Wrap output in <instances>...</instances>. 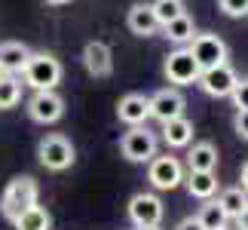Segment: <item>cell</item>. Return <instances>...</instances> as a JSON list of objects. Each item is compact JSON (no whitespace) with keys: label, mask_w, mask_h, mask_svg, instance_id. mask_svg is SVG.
Masks as SVG:
<instances>
[{"label":"cell","mask_w":248,"mask_h":230,"mask_svg":"<svg viewBox=\"0 0 248 230\" xmlns=\"http://www.w3.org/2000/svg\"><path fill=\"white\" fill-rule=\"evenodd\" d=\"M236 230H248V209L236 215Z\"/></svg>","instance_id":"cell-29"},{"label":"cell","mask_w":248,"mask_h":230,"mask_svg":"<svg viewBox=\"0 0 248 230\" xmlns=\"http://www.w3.org/2000/svg\"><path fill=\"white\" fill-rule=\"evenodd\" d=\"M239 181H242V190H245V194H248V163H245V166H242V175H239Z\"/></svg>","instance_id":"cell-30"},{"label":"cell","mask_w":248,"mask_h":230,"mask_svg":"<svg viewBox=\"0 0 248 230\" xmlns=\"http://www.w3.org/2000/svg\"><path fill=\"white\" fill-rule=\"evenodd\" d=\"M163 71L169 77V83H175V86H193L199 80V65L193 62V55L187 52V46H178L175 52H169L166 55V65H163Z\"/></svg>","instance_id":"cell-8"},{"label":"cell","mask_w":248,"mask_h":230,"mask_svg":"<svg viewBox=\"0 0 248 230\" xmlns=\"http://www.w3.org/2000/svg\"><path fill=\"white\" fill-rule=\"evenodd\" d=\"M22 101V80L13 74H3L0 77V111H9Z\"/></svg>","instance_id":"cell-23"},{"label":"cell","mask_w":248,"mask_h":230,"mask_svg":"<svg viewBox=\"0 0 248 230\" xmlns=\"http://www.w3.org/2000/svg\"><path fill=\"white\" fill-rule=\"evenodd\" d=\"M13 227L16 230H49L52 218L43 206H31V209H25V212H18L13 218Z\"/></svg>","instance_id":"cell-19"},{"label":"cell","mask_w":248,"mask_h":230,"mask_svg":"<svg viewBox=\"0 0 248 230\" xmlns=\"http://www.w3.org/2000/svg\"><path fill=\"white\" fill-rule=\"evenodd\" d=\"M126 25H129V31L135 37H154L159 31V22H156L150 3H132L129 16H126Z\"/></svg>","instance_id":"cell-14"},{"label":"cell","mask_w":248,"mask_h":230,"mask_svg":"<svg viewBox=\"0 0 248 230\" xmlns=\"http://www.w3.org/2000/svg\"><path fill=\"white\" fill-rule=\"evenodd\" d=\"M37 197H40V184H37V178H31V175H16L3 187V197H0V212H3V218L13 221L18 212L37 206Z\"/></svg>","instance_id":"cell-2"},{"label":"cell","mask_w":248,"mask_h":230,"mask_svg":"<svg viewBox=\"0 0 248 230\" xmlns=\"http://www.w3.org/2000/svg\"><path fill=\"white\" fill-rule=\"evenodd\" d=\"M49 6H64V3H71V0H46Z\"/></svg>","instance_id":"cell-31"},{"label":"cell","mask_w":248,"mask_h":230,"mask_svg":"<svg viewBox=\"0 0 248 230\" xmlns=\"http://www.w3.org/2000/svg\"><path fill=\"white\" fill-rule=\"evenodd\" d=\"M175 230H202V227H199V221H196V218H184V221H181Z\"/></svg>","instance_id":"cell-28"},{"label":"cell","mask_w":248,"mask_h":230,"mask_svg":"<svg viewBox=\"0 0 248 230\" xmlns=\"http://www.w3.org/2000/svg\"><path fill=\"white\" fill-rule=\"evenodd\" d=\"M163 34L169 37L171 43L187 46L190 40H193V34H196V25H193V18L184 13V16H178V18H171V22H166V25H163Z\"/></svg>","instance_id":"cell-20"},{"label":"cell","mask_w":248,"mask_h":230,"mask_svg":"<svg viewBox=\"0 0 248 230\" xmlns=\"http://www.w3.org/2000/svg\"><path fill=\"white\" fill-rule=\"evenodd\" d=\"M187 169L190 172H215L217 169V148L212 141H196L187 153Z\"/></svg>","instance_id":"cell-16"},{"label":"cell","mask_w":248,"mask_h":230,"mask_svg":"<svg viewBox=\"0 0 248 230\" xmlns=\"http://www.w3.org/2000/svg\"><path fill=\"white\" fill-rule=\"evenodd\" d=\"M163 141L169 148H190L193 145V123L187 117H175L163 123Z\"/></svg>","instance_id":"cell-17"},{"label":"cell","mask_w":248,"mask_h":230,"mask_svg":"<svg viewBox=\"0 0 248 230\" xmlns=\"http://www.w3.org/2000/svg\"><path fill=\"white\" fill-rule=\"evenodd\" d=\"M117 117L126 126H144L150 120V99L141 92H129L117 101Z\"/></svg>","instance_id":"cell-12"},{"label":"cell","mask_w":248,"mask_h":230,"mask_svg":"<svg viewBox=\"0 0 248 230\" xmlns=\"http://www.w3.org/2000/svg\"><path fill=\"white\" fill-rule=\"evenodd\" d=\"M196 221L202 230H227V221L230 218L224 215V209L217 206V199H205V206H199Z\"/></svg>","instance_id":"cell-21"},{"label":"cell","mask_w":248,"mask_h":230,"mask_svg":"<svg viewBox=\"0 0 248 230\" xmlns=\"http://www.w3.org/2000/svg\"><path fill=\"white\" fill-rule=\"evenodd\" d=\"M217 6L230 18H245L248 16V0H217Z\"/></svg>","instance_id":"cell-25"},{"label":"cell","mask_w":248,"mask_h":230,"mask_svg":"<svg viewBox=\"0 0 248 230\" xmlns=\"http://www.w3.org/2000/svg\"><path fill=\"white\" fill-rule=\"evenodd\" d=\"M199 89L205 95H212V99H230V92L236 89V83H239V74L233 71L230 62L217 65V68H208L199 74Z\"/></svg>","instance_id":"cell-7"},{"label":"cell","mask_w":248,"mask_h":230,"mask_svg":"<svg viewBox=\"0 0 248 230\" xmlns=\"http://www.w3.org/2000/svg\"><path fill=\"white\" fill-rule=\"evenodd\" d=\"M187 194L196 199H212L217 194V175L215 172H187Z\"/></svg>","instance_id":"cell-18"},{"label":"cell","mask_w":248,"mask_h":230,"mask_svg":"<svg viewBox=\"0 0 248 230\" xmlns=\"http://www.w3.org/2000/svg\"><path fill=\"white\" fill-rule=\"evenodd\" d=\"M147 99H150V117H154V120L169 123V120H175V117H184L187 99L181 95L178 86H166V89L147 95Z\"/></svg>","instance_id":"cell-11"},{"label":"cell","mask_w":248,"mask_h":230,"mask_svg":"<svg viewBox=\"0 0 248 230\" xmlns=\"http://www.w3.org/2000/svg\"><path fill=\"white\" fill-rule=\"evenodd\" d=\"M135 230H163V224H150V227H135Z\"/></svg>","instance_id":"cell-32"},{"label":"cell","mask_w":248,"mask_h":230,"mask_svg":"<svg viewBox=\"0 0 248 230\" xmlns=\"http://www.w3.org/2000/svg\"><path fill=\"white\" fill-rule=\"evenodd\" d=\"M233 129H236V135H239V138L248 141V111H236V117H233Z\"/></svg>","instance_id":"cell-27"},{"label":"cell","mask_w":248,"mask_h":230,"mask_svg":"<svg viewBox=\"0 0 248 230\" xmlns=\"http://www.w3.org/2000/svg\"><path fill=\"white\" fill-rule=\"evenodd\" d=\"M150 9H154L156 22H159V28H163L166 22H171V18L184 16V0H154Z\"/></svg>","instance_id":"cell-24"},{"label":"cell","mask_w":248,"mask_h":230,"mask_svg":"<svg viewBox=\"0 0 248 230\" xmlns=\"http://www.w3.org/2000/svg\"><path fill=\"white\" fill-rule=\"evenodd\" d=\"M147 181L156 190H175L184 181V166H181L178 157H169V153L166 157H154L147 166Z\"/></svg>","instance_id":"cell-9"},{"label":"cell","mask_w":248,"mask_h":230,"mask_svg":"<svg viewBox=\"0 0 248 230\" xmlns=\"http://www.w3.org/2000/svg\"><path fill=\"white\" fill-rule=\"evenodd\" d=\"M37 160H40V166L49 169V172H64V169L74 166L77 150H74V145L64 135L52 132V135L40 138V145H37Z\"/></svg>","instance_id":"cell-3"},{"label":"cell","mask_w":248,"mask_h":230,"mask_svg":"<svg viewBox=\"0 0 248 230\" xmlns=\"http://www.w3.org/2000/svg\"><path fill=\"white\" fill-rule=\"evenodd\" d=\"M217 206L224 209V215L227 218H236L239 212H245L248 209V194L242 187H227L221 197H217Z\"/></svg>","instance_id":"cell-22"},{"label":"cell","mask_w":248,"mask_h":230,"mask_svg":"<svg viewBox=\"0 0 248 230\" xmlns=\"http://www.w3.org/2000/svg\"><path fill=\"white\" fill-rule=\"evenodd\" d=\"M120 150L129 163H150L156 157V135L147 126H132L120 138Z\"/></svg>","instance_id":"cell-5"},{"label":"cell","mask_w":248,"mask_h":230,"mask_svg":"<svg viewBox=\"0 0 248 230\" xmlns=\"http://www.w3.org/2000/svg\"><path fill=\"white\" fill-rule=\"evenodd\" d=\"M187 52L193 55V62L199 65V71L217 68V65H224L227 55H230L227 43L217 34H193V40L187 43Z\"/></svg>","instance_id":"cell-4"},{"label":"cell","mask_w":248,"mask_h":230,"mask_svg":"<svg viewBox=\"0 0 248 230\" xmlns=\"http://www.w3.org/2000/svg\"><path fill=\"white\" fill-rule=\"evenodd\" d=\"M62 74H64V68L52 52H31L28 65L22 68V80L34 92H49L62 83Z\"/></svg>","instance_id":"cell-1"},{"label":"cell","mask_w":248,"mask_h":230,"mask_svg":"<svg viewBox=\"0 0 248 230\" xmlns=\"http://www.w3.org/2000/svg\"><path fill=\"white\" fill-rule=\"evenodd\" d=\"M230 101L236 111H248V77H242L239 83H236V89L230 92Z\"/></svg>","instance_id":"cell-26"},{"label":"cell","mask_w":248,"mask_h":230,"mask_svg":"<svg viewBox=\"0 0 248 230\" xmlns=\"http://www.w3.org/2000/svg\"><path fill=\"white\" fill-rule=\"evenodd\" d=\"M31 59V49L22 40H3L0 43V71L3 74H22V68Z\"/></svg>","instance_id":"cell-15"},{"label":"cell","mask_w":248,"mask_h":230,"mask_svg":"<svg viewBox=\"0 0 248 230\" xmlns=\"http://www.w3.org/2000/svg\"><path fill=\"white\" fill-rule=\"evenodd\" d=\"M83 65H86V71H89L92 77H110V71H113L110 46L101 43V40H89L86 49H83Z\"/></svg>","instance_id":"cell-13"},{"label":"cell","mask_w":248,"mask_h":230,"mask_svg":"<svg viewBox=\"0 0 248 230\" xmlns=\"http://www.w3.org/2000/svg\"><path fill=\"white\" fill-rule=\"evenodd\" d=\"M0 77H3V71H0Z\"/></svg>","instance_id":"cell-33"},{"label":"cell","mask_w":248,"mask_h":230,"mask_svg":"<svg viewBox=\"0 0 248 230\" xmlns=\"http://www.w3.org/2000/svg\"><path fill=\"white\" fill-rule=\"evenodd\" d=\"M28 117H31L34 123H43V126L59 123L64 117V99L55 89H49V92H34L31 99H28Z\"/></svg>","instance_id":"cell-10"},{"label":"cell","mask_w":248,"mask_h":230,"mask_svg":"<svg viewBox=\"0 0 248 230\" xmlns=\"http://www.w3.org/2000/svg\"><path fill=\"white\" fill-rule=\"evenodd\" d=\"M126 215H129V221L135 224V227H150V224H163L166 209H163V199H159L156 194L141 190V194H135V197L129 199Z\"/></svg>","instance_id":"cell-6"}]
</instances>
